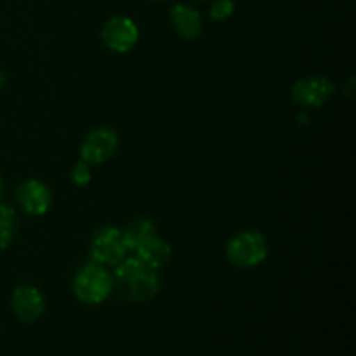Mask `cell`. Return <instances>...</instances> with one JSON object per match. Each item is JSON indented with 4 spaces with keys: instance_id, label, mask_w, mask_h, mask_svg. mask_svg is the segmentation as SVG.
Returning a JSON list of instances; mask_svg holds the SVG:
<instances>
[{
    "instance_id": "obj_6",
    "label": "cell",
    "mask_w": 356,
    "mask_h": 356,
    "mask_svg": "<svg viewBox=\"0 0 356 356\" xmlns=\"http://www.w3.org/2000/svg\"><path fill=\"white\" fill-rule=\"evenodd\" d=\"M101 38L110 51L129 52L138 42L139 30L131 17L113 16L104 23Z\"/></svg>"
},
{
    "instance_id": "obj_12",
    "label": "cell",
    "mask_w": 356,
    "mask_h": 356,
    "mask_svg": "<svg viewBox=\"0 0 356 356\" xmlns=\"http://www.w3.org/2000/svg\"><path fill=\"white\" fill-rule=\"evenodd\" d=\"M122 233H124V240L125 243H127V249L134 250L136 247L141 242H145L146 238L156 235V226L152 219L139 218L134 219V221H132Z\"/></svg>"
},
{
    "instance_id": "obj_8",
    "label": "cell",
    "mask_w": 356,
    "mask_h": 356,
    "mask_svg": "<svg viewBox=\"0 0 356 356\" xmlns=\"http://www.w3.org/2000/svg\"><path fill=\"white\" fill-rule=\"evenodd\" d=\"M10 308L14 315L24 323H35L45 312V299L33 285H19L13 292Z\"/></svg>"
},
{
    "instance_id": "obj_7",
    "label": "cell",
    "mask_w": 356,
    "mask_h": 356,
    "mask_svg": "<svg viewBox=\"0 0 356 356\" xmlns=\"http://www.w3.org/2000/svg\"><path fill=\"white\" fill-rule=\"evenodd\" d=\"M334 83L325 76H306L292 87V101L302 108H318L332 97Z\"/></svg>"
},
{
    "instance_id": "obj_11",
    "label": "cell",
    "mask_w": 356,
    "mask_h": 356,
    "mask_svg": "<svg viewBox=\"0 0 356 356\" xmlns=\"http://www.w3.org/2000/svg\"><path fill=\"white\" fill-rule=\"evenodd\" d=\"M170 21L177 33L186 40H195L202 33L200 13L186 3H177L170 9Z\"/></svg>"
},
{
    "instance_id": "obj_9",
    "label": "cell",
    "mask_w": 356,
    "mask_h": 356,
    "mask_svg": "<svg viewBox=\"0 0 356 356\" xmlns=\"http://www.w3.org/2000/svg\"><path fill=\"white\" fill-rule=\"evenodd\" d=\"M16 204L30 216H42L52 204V193L42 181L28 179L16 188Z\"/></svg>"
},
{
    "instance_id": "obj_15",
    "label": "cell",
    "mask_w": 356,
    "mask_h": 356,
    "mask_svg": "<svg viewBox=\"0 0 356 356\" xmlns=\"http://www.w3.org/2000/svg\"><path fill=\"white\" fill-rule=\"evenodd\" d=\"M235 13V3L232 0H216L211 7V16L214 19H226Z\"/></svg>"
},
{
    "instance_id": "obj_2",
    "label": "cell",
    "mask_w": 356,
    "mask_h": 356,
    "mask_svg": "<svg viewBox=\"0 0 356 356\" xmlns=\"http://www.w3.org/2000/svg\"><path fill=\"white\" fill-rule=\"evenodd\" d=\"M113 275L97 263L86 264L73 280V292L86 305H101L113 292Z\"/></svg>"
},
{
    "instance_id": "obj_3",
    "label": "cell",
    "mask_w": 356,
    "mask_h": 356,
    "mask_svg": "<svg viewBox=\"0 0 356 356\" xmlns=\"http://www.w3.org/2000/svg\"><path fill=\"white\" fill-rule=\"evenodd\" d=\"M226 256L238 268H254L268 256L266 238L259 232L236 233L226 247Z\"/></svg>"
},
{
    "instance_id": "obj_1",
    "label": "cell",
    "mask_w": 356,
    "mask_h": 356,
    "mask_svg": "<svg viewBox=\"0 0 356 356\" xmlns=\"http://www.w3.org/2000/svg\"><path fill=\"white\" fill-rule=\"evenodd\" d=\"M113 289L125 302H148L160 292V278L156 270H152L138 257H125L115 266Z\"/></svg>"
},
{
    "instance_id": "obj_14",
    "label": "cell",
    "mask_w": 356,
    "mask_h": 356,
    "mask_svg": "<svg viewBox=\"0 0 356 356\" xmlns=\"http://www.w3.org/2000/svg\"><path fill=\"white\" fill-rule=\"evenodd\" d=\"M90 177H92V174H90V165L89 163H86L82 160V162H76L75 167L72 169V181L76 184V186H86V184H89Z\"/></svg>"
},
{
    "instance_id": "obj_5",
    "label": "cell",
    "mask_w": 356,
    "mask_h": 356,
    "mask_svg": "<svg viewBox=\"0 0 356 356\" xmlns=\"http://www.w3.org/2000/svg\"><path fill=\"white\" fill-rule=\"evenodd\" d=\"M118 146L117 132L108 127H97L86 136L80 148V156L89 165H99L115 155Z\"/></svg>"
},
{
    "instance_id": "obj_4",
    "label": "cell",
    "mask_w": 356,
    "mask_h": 356,
    "mask_svg": "<svg viewBox=\"0 0 356 356\" xmlns=\"http://www.w3.org/2000/svg\"><path fill=\"white\" fill-rule=\"evenodd\" d=\"M127 252L124 233L113 226L97 229L90 240V256L101 266H117L127 257Z\"/></svg>"
},
{
    "instance_id": "obj_17",
    "label": "cell",
    "mask_w": 356,
    "mask_h": 356,
    "mask_svg": "<svg viewBox=\"0 0 356 356\" xmlns=\"http://www.w3.org/2000/svg\"><path fill=\"white\" fill-rule=\"evenodd\" d=\"M2 193H3V179L2 176H0V197H2Z\"/></svg>"
},
{
    "instance_id": "obj_10",
    "label": "cell",
    "mask_w": 356,
    "mask_h": 356,
    "mask_svg": "<svg viewBox=\"0 0 356 356\" xmlns=\"http://www.w3.org/2000/svg\"><path fill=\"white\" fill-rule=\"evenodd\" d=\"M132 252H134V257H138L141 263H145L152 270L163 268L170 261V256H172V249H170L169 243L165 240L159 238L156 235L149 236L145 242L139 243Z\"/></svg>"
},
{
    "instance_id": "obj_13",
    "label": "cell",
    "mask_w": 356,
    "mask_h": 356,
    "mask_svg": "<svg viewBox=\"0 0 356 356\" xmlns=\"http://www.w3.org/2000/svg\"><path fill=\"white\" fill-rule=\"evenodd\" d=\"M17 214L13 207L0 204V249H7L16 238L17 233Z\"/></svg>"
},
{
    "instance_id": "obj_16",
    "label": "cell",
    "mask_w": 356,
    "mask_h": 356,
    "mask_svg": "<svg viewBox=\"0 0 356 356\" xmlns=\"http://www.w3.org/2000/svg\"><path fill=\"white\" fill-rule=\"evenodd\" d=\"M3 82H6V75H3L2 70H0V86H3Z\"/></svg>"
}]
</instances>
